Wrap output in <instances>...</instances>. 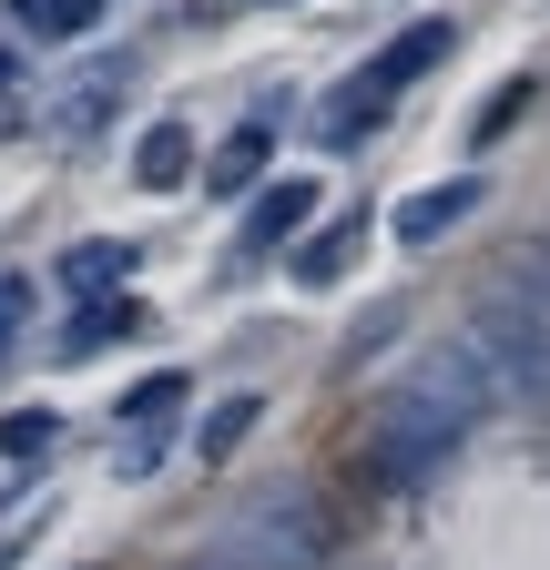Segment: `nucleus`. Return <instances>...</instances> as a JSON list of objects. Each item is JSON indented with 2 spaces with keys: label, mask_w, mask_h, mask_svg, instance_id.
<instances>
[{
  "label": "nucleus",
  "mask_w": 550,
  "mask_h": 570,
  "mask_svg": "<svg viewBox=\"0 0 550 570\" xmlns=\"http://www.w3.org/2000/svg\"><path fill=\"white\" fill-rule=\"evenodd\" d=\"M245 428H255V397H225L215 417H204V459H225V449L245 439Z\"/></svg>",
  "instance_id": "nucleus-13"
},
{
  "label": "nucleus",
  "mask_w": 550,
  "mask_h": 570,
  "mask_svg": "<svg viewBox=\"0 0 550 570\" xmlns=\"http://www.w3.org/2000/svg\"><path fill=\"white\" fill-rule=\"evenodd\" d=\"M51 439H61V417H51V407H31V417H0V459H41Z\"/></svg>",
  "instance_id": "nucleus-11"
},
{
  "label": "nucleus",
  "mask_w": 550,
  "mask_h": 570,
  "mask_svg": "<svg viewBox=\"0 0 550 570\" xmlns=\"http://www.w3.org/2000/svg\"><path fill=\"white\" fill-rule=\"evenodd\" d=\"M439 61H449V21H419V31H397V41L367 61V92H377V102H397V92L419 82V71H439Z\"/></svg>",
  "instance_id": "nucleus-2"
},
{
  "label": "nucleus",
  "mask_w": 550,
  "mask_h": 570,
  "mask_svg": "<svg viewBox=\"0 0 550 570\" xmlns=\"http://www.w3.org/2000/svg\"><path fill=\"white\" fill-rule=\"evenodd\" d=\"M132 275V245H82L72 265H61V285H72V296H102V285H122Z\"/></svg>",
  "instance_id": "nucleus-9"
},
{
  "label": "nucleus",
  "mask_w": 550,
  "mask_h": 570,
  "mask_svg": "<svg viewBox=\"0 0 550 570\" xmlns=\"http://www.w3.org/2000/svg\"><path fill=\"white\" fill-rule=\"evenodd\" d=\"M357 245H367V214H336V225L296 255V285H336V275L357 265Z\"/></svg>",
  "instance_id": "nucleus-6"
},
{
  "label": "nucleus",
  "mask_w": 550,
  "mask_h": 570,
  "mask_svg": "<svg viewBox=\"0 0 550 570\" xmlns=\"http://www.w3.org/2000/svg\"><path fill=\"white\" fill-rule=\"evenodd\" d=\"M265 142H275V122L255 112V122L225 142V154H215V174H204V184H215V194H245V184H255V164H265Z\"/></svg>",
  "instance_id": "nucleus-8"
},
{
  "label": "nucleus",
  "mask_w": 550,
  "mask_h": 570,
  "mask_svg": "<svg viewBox=\"0 0 550 570\" xmlns=\"http://www.w3.org/2000/svg\"><path fill=\"white\" fill-rule=\"evenodd\" d=\"M11 11H21L41 41H72V31H92V21H102V0H11Z\"/></svg>",
  "instance_id": "nucleus-10"
},
{
  "label": "nucleus",
  "mask_w": 550,
  "mask_h": 570,
  "mask_svg": "<svg viewBox=\"0 0 550 570\" xmlns=\"http://www.w3.org/2000/svg\"><path fill=\"white\" fill-rule=\"evenodd\" d=\"M184 174H194V132H184V122H154L144 154H132V184H144V194H174Z\"/></svg>",
  "instance_id": "nucleus-5"
},
{
  "label": "nucleus",
  "mask_w": 550,
  "mask_h": 570,
  "mask_svg": "<svg viewBox=\"0 0 550 570\" xmlns=\"http://www.w3.org/2000/svg\"><path fill=\"white\" fill-rule=\"evenodd\" d=\"M11 316H21V285H0V346H11Z\"/></svg>",
  "instance_id": "nucleus-15"
},
{
  "label": "nucleus",
  "mask_w": 550,
  "mask_h": 570,
  "mask_svg": "<svg viewBox=\"0 0 550 570\" xmlns=\"http://www.w3.org/2000/svg\"><path fill=\"white\" fill-rule=\"evenodd\" d=\"M194 570H235V560H194Z\"/></svg>",
  "instance_id": "nucleus-16"
},
{
  "label": "nucleus",
  "mask_w": 550,
  "mask_h": 570,
  "mask_svg": "<svg viewBox=\"0 0 550 570\" xmlns=\"http://www.w3.org/2000/svg\"><path fill=\"white\" fill-rule=\"evenodd\" d=\"M174 407H184V377H144V387L122 397V417H132V428H164Z\"/></svg>",
  "instance_id": "nucleus-12"
},
{
  "label": "nucleus",
  "mask_w": 550,
  "mask_h": 570,
  "mask_svg": "<svg viewBox=\"0 0 550 570\" xmlns=\"http://www.w3.org/2000/svg\"><path fill=\"white\" fill-rule=\"evenodd\" d=\"M469 204H479V174H459V184H429V194H407V204L387 214V235H397V245H439V235L459 225Z\"/></svg>",
  "instance_id": "nucleus-3"
},
{
  "label": "nucleus",
  "mask_w": 550,
  "mask_h": 570,
  "mask_svg": "<svg viewBox=\"0 0 550 570\" xmlns=\"http://www.w3.org/2000/svg\"><path fill=\"white\" fill-rule=\"evenodd\" d=\"M469 356L490 367L500 397L550 407V265L540 255L490 275V296H479V316H469Z\"/></svg>",
  "instance_id": "nucleus-1"
},
{
  "label": "nucleus",
  "mask_w": 550,
  "mask_h": 570,
  "mask_svg": "<svg viewBox=\"0 0 550 570\" xmlns=\"http://www.w3.org/2000/svg\"><path fill=\"white\" fill-rule=\"evenodd\" d=\"M144 326H154V316L132 306V296H112V306H82V316H72V336H61V356H92L102 336H144Z\"/></svg>",
  "instance_id": "nucleus-7"
},
{
  "label": "nucleus",
  "mask_w": 550,
  "mask_h": 570,
  "mask_svg": "<svg viewBox=\"0 0 550 570\" xmlns=\"http://www.w3.org/2000/svg\"><path fill=\"white\" fill-rule=\"evenodd\" d=\"M21 112H31V92H21V71L0 61V132H21Z\"/></svg>",
  "instance_id": "nucleus-14"
},
{
  "label": "nucleus",
  "mask_w": 550,
  "mask_h": 570,
  "mask_svg": "<svg viewBox=\"0 0 550 570\" xmlns=\"http://www.w3.org/2000/svg\"><path fill=\"white\" fill-rule=\"evenodd\" d=\"M306 214H316V184L296 174V184H275V194H265V204L245 214V245H255V255H275V245H286V235L306 225Z\"/></svg>",
  "instance_id": "nucleus-4"
},
{
  "label": "nucleus",
  "mask_w": 550,
  "mask_h": 570,
  "mask_svg": "<svg viewBox=\"0 0 550 570\" xmlns=\"http://www.w3.org/2000/svg\"><path fill=\"white\" fill-rule=\"evenodd\" d=\"M0 499H11V489H0Z\"/></svg>",
  "instance_id": "nucleus-17"
}]
</instances>
